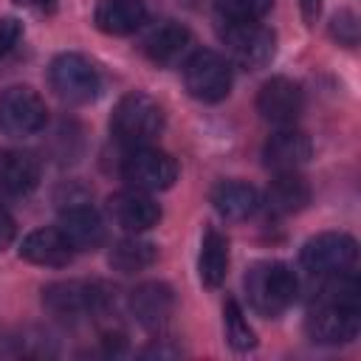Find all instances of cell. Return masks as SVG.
I'll return each instance as SVG.
<instances>
[{
    "instance_id": "21",
    "label": "cell",
    "mask_w": 361,
    "mask_h": 361,
    "mask_svg": "<svg viewBox=\"0 0 361 361\" xmlns=\"http://www.w3.org/2000/svg\"><path fill=\"white\" fill-rule=\"evenodd\" d=\"M310 200V186L299 172H276L265 192V203L276 214H293Z\"/></svg>"
},
{
    "instance_id": "5",
    "label": "cell",
    "mask_w": 361,
    "mask_h": 361,
    "mask_svg": "<svg viewBox=\"0 0 361 361\" xmlns=\"http://www.w3.org/2000/svg\"><path fill=\"white\" fill-rule=\"evenodd\" d=\"M121 178L130 189L161 192L178 180V164L172 155L155 147H133L121 161Z\"/></svg>"
},
{
    "instance_id": "10",
    "label": "cell",
    "mask_w": 361,
    "mask_h": 361,
    "mask_svg": "<svg viewBox=\"0 0 361 361\" xmlns=\"http://www.w3.org/2000/svg\"><path fill=\"white\" fill-rule=\"evenodd\" d=\"M223 42H226L228 56L240 68H248V71L265 68L276 51V37L262 23H226Z\"/></svg>"
},
{
    "instance_id": "22",
    "label": "cell",
    "mask_w": 361,
    "mask_h": 361,
    "mask_svg": "<svg viewBox=\"0 0 361 361\" xmlns=\"http://www.w3.org/2000/svg\"><path fill=\"white\" fill-rule=\"evenodd\" d=\"M197 271H200L203 285H209V288L223 285V279L228 274V240L217 228H206V234H203Z\"/></svg>"
},
{
    "instance_id": "14",
    "label": "cell",
    "mask_w": 361,
    "mask_h": 361,
    "mask_svg": "<svg viewBox=\"0 0 361 361\" xmlns=\"http://www.w3.org/2000/svg\"><path fill=\"white\" fill-rule=\"evenodd\" d=\"M313 152L310 138L302 130L279 127L262 147V161L274 172H296Z\"/></svg>"
},
{
    "instance_id": "9",
    "label": "cell",
    "mask_w": 361,
    "mask_h": 361,
    "mask_svg": "<svg viewBox=\"0 0 361 361\" xmlns=\"http://www.w3.org/2000/svg\"><path fill=\"white\" fill-rule=\"evenodd\" d=\"M45 118L48 110L37 90L25 85H14L0 93V133L11 138H25L39 133L45 127Z\"/></svg>"
},
{
    "instance_id": "29",
    "label": "cell",
    "mask_w": 361,
    "mask_h": 361,
    "mask_svg": "<svg viewBox=\"0 0 361 361\" xmlns=\"http://www.w3.org/2000/svg\"><path fill=\"white\" fill-rule=\"evenodd\" d=\"M299 6H302V14H305L307 23H313L322 11V0H299Z\"/></svg>"
},
{
    "instance_id": "18",
    "label": "cell",
    "mask_w": 361,
    "mask_h": 361,
    "mask_svg": "<svg viewBox=\"0 0 361 361\" xmlns=\"http://www.w3.org/2000/svg\"><path fill=\"white\" fill-rule=\"evenodd\" d=\"M20 257L34 262V265H45V268H62L71 262L73 248L65 243V237L59 234V228H37L31 231L23 245H20Z\"/></svg>"
},
{
    "instance_id": "11",
    "label": "cell",
    "mask_w": 361,
    "mask_h": 361,
    "mask_svg": "<svg viewBox=\"0 0 361 361\" xmlns=\"http://www.w3.org/2000/svg\"><path fill=\"white\" fill-rule=\"evenodd\" d=\"M302 107H305V96L299 85L285 76L268 79L257 93L259 116L276 127H293V121L302 116Z\"/></svg>"
},
{
    "instance_id": "20",
    "label": "cell",
    "mask_w": 361,
    "mask_h": 361,
    "mask_svg": "<svg viewBox=\"0 0 361 361\" xmlns=\"http://www.w3.org/2000/svg\"><path fill=\"white\" fill-rule=\"evenodd\" d=\"M212 203L217 209L220 217L226 220H248L257 214V209L262 206L259 192L251 183L243 180H223L220 186H214L212 192Z\"/></svg>"
},
{
    "instance_id": "26",
    "label": "cell",
    "mask_w": 361,
    "mask_h": 361,
    "mask_svg": "<svg viewBox=\"0 0 361 361\" xmlns=\"http://www.w3.org/2000/svg\"><path fill=\"white\" fill-rule=\"evenodd\" d=\"M330 31H333V37H336L338 42L355 45V42H358V17H355L353 11H338V14L333 17V23H330Z\"/></svg>"
},
{
    "instance_id": "3",
    "label": "cell",
    "mask_w": 361,
    "mask_h": 361,
    "mask_svg": "<svg viewBox=\"0 0 361 361\" xmlns=\"http://www.w3.org/2000/svg\"><path fill=\"white\" fill-rule=\"evenodd\" d=\"M42 305L62 319H79V316H102L110 307V293L99 282H54L42 290Z\"/></svg>"
},
{
    "instance_id": "28",
    "label": "cell",
    "mask_w": 361,
    "mask_h": 361,
    "mask_svg": "<svg viewBox=\"0 0 361 361\" xmlns=\"http://www.w3.org/2000/svg\"><path fill=\"white\" fill-rule=\"evenodd\" d=\"M14 234H17V228H14V217L0 206V251H3L6 245H11Z\"/></svg>"
},
{
    "instance_id": "30",
    "label": "cell",
    "mask_w": 361,
    "mask_h": 361,
    "mask_svg": "<svg viewBox=\"0 0 361 361\" xmlns=\"http://www.w3.org/2000/svg\"><path fill=\"white\" fill-rule=\"evenodd\" d=\"M17 6H23V8H34V11H48V8H54V3L56 0H14Z\"/></svg>"
},
{
    "instance_id": "23",
    "label": "cell",
    "mask_w": 361,
    "mask_h": 361,
    "mask_svg": "<svg viewBox=\"0 0 361 361\" xmlns=\"http://www.w3.org/2000/svg\"><path fill=\"white\" fill-rule=\"evenodd\" d=\"M158 257V248L141 237H127V240H118L110 251V265L118 271V274H135V271H144L155 262Z\"/></svg>"
},
{
    "instance_id": "27",
    "label": "cell",
    "mask_w": 361,
    "mask_h": 361,
    "mask_svg": "<svg viewBox=\"0 0 361 361\" xmlns=\"http://www.w3.org/2000/svg\"><path fill=\"white\" fill-rule=\"evenodd\" d=\"M23 37V23L17 17H0V59L14 51Z\"/></svg>"
},
{
    "instance_id": "13",
    "label": "cell",
    "mask_w": 361,
    "mask_h": 361,
    "mask_svg": "<svg viewBox=\"0 0 361 361\" xmlns=\"http://www.w3.org/2000/svg\"><path fill=\"white\" fill-rule=\"evenodd\" d=\"M141 48L158 65H178L186 62L192 54V34L186 25L175 20H161L144 34Z\"/></svg>"
},
{
    "instance_id": "15",
    "label": "cell",
    "mask_w": 361,
    "mask_h": 361,
    "mask_svg": "<svg viewBox=\"0 0 361 361\" xmlns=\"http://www.w3.org/2000/svg\"><path fill=\"white\" fill-rule=\"evenodd\" d=\"M59 234L65 237V243L76 251H93L104 243V223L99 217L96 209L90 206H68L59 220H56Z\"/></svg>"
},
{
    "instance_id": "7",
    "label": "cell",
    "mask_w": 361,
    "mask_h": 361,
    "mask_svg": "<svg viewBox=\"0 0 361 361\" xmlns=\"http://www.w3.org/2000/svg\"><path fill=\"white\" fill-rule=\"evenodd\" d=\"M183 85L200 102H220L231 90V65L214 51H195L183 62Z\"/></svg>"
},
{
    "instance_id": "24",
    "label": "cell",
    "mask_w": 361,
    "mask_h": 361,
    "mask_svg": "<svg viewBox=\"0 0 361 361\" xmlns=\"http://www.w3.org/2000/svg\"><path fill=\"white\" fill-rule=\"evenodd\" d=\"M271 6L274 0H214V11L223 23H259Z\"/></svg>"
},
{
    "instance_id": "2",
    "label": "cell",
    "mask_w": 361,
    "mask_h": 361,
    "mask_svg": "<svg viewBox=\"0 0 361 361\" xmlns=\"http://www.w3.org/2000/svg\"><path fill=\"white\" fill-rule=\"evenodd\" d=\"M110 130H113V138L118 144H124L127 149L147 147L164 130V110L147 93H138V90L135 93H127L113 107Z\"/></svg>"
},
{
    "instance_id": "6",
    "label": "cell",
    "mask_w": 361,
    "mask_h": 361,
    "mask_svg": "<svg viewBox=\"0 0 361 361\" xmlns=\"http://www.w3.org/2000/svg\"><path fill=\"white\" fill-rule=\"evenodd\" d=\"M361 327V305L324 302L313 299L305 330L316 344H347L358 336Z\"/></svg>"
},
{
    "instance_id": "16",
    "label": "cell",
    "mask_w": 361,
    "mask_h": 361,
    "mask_svg": "<svg viewBox=\"0 0 361 361\" xmlns=\"http://www.w3.org/2000/svg\"><path fill=\"white\" fill-rule=\"evenodd\" d=\"M172 290L164 282H144L141 288H135L130 293V310L135 316V322L147 330H158L166 324L169 313H172Z\"/></svg>"
},
{
    "instance_id": "8",
    "label": "cell",
    "mask_w": 361,
    "mask_h": 361,
    "mask_svg": "<svg viewBox=\"0 0 361 361\" xmlns=\"http://www.w3.org/2000/svg\"><path fill=\"white\" fill-rule=\"evenodd\" d=\"M358 257V245L350 234L344 231H324L310 237L302 245V268L313 276H330V274H341L350 271L355 265Z\"/></svg>"
},
{
    "instance_id": "19",
    "label": "cell",
    "mask_w": 361,
    "mask_h": 361,
    "mask_svg": "<svg viewBox=\"0 0 361 361\" xmlns=\"http://www.w3.org/2000/svg\"><path fill=\"white\" fill-rule=\"evenodd\" d=\"M39 183V161L23 149H0V192L25 195Z\"/></svg>"
},
{
    "instance_id": "1",
    "label": "cell",
    "mask_w": 361,
    "mask_h": 361,
    "mask_svg": "<svg viewBox=\"0 0 361 361\" xmlns=\"http://www.w3.org/2000/svg\"><path fill=\"white\" fill-rule=\"evenodd\" d=\"M296 293H299L296 274L285 262H257L245 274L248 305L265 319H276L279 313H285L293 305Z\"/></svg>"
},
{
    "instance_id": "25",
    "label": "cell",
    "mask_w": 361,
    "mask_h": 361,
    "mask_svg": "<svg viewBox=\"0 0 361 361\" xmlns=\"http://www.w3.org/2000/svg\"><path fill=\"white\" fill-rule=\"evenodd\" d=\"M223 316H226V338H228V344L234 350H251L257 344V338H254V330L243 319V310H240V305L234 299H226Z\"/></svg>"
},
{
    "instance_id": "12",
    "label": "cell",
    "mask_w": 361,
    "mask_h": 361,
    "mask_svg": "<svg viewBox=\"0 0 361 361\" xmlns=\"http://www.w3.org/2000/svg\"><path fill=\"white\" fill-rule=\"evenodd\" d=\"M107 214L113 217V223L130 234H141L147 228H152L161 220V209L158 203L149 197V192L141 189H121L107 200Z\"/></svg>"
},
{
    "instance_id": "17",
    "label": "cell",
    "mask_w": 361,
    "mask_h": 361,
    "mask_svg": "<svg viewBox=\"0 0 361 361\" xmlns=\"http://www.w3.org/2000/svg\"><path fill=\"white\" fill-rule=\"evenodd\" d=\"M147 20V6L144 0H99L93 23L99 31L113 34V37H124L133 34L144 25Z\"/></svg>"
},
{
    "instance_id": "4",
    "label": "cell",
    "mask_w": 361,
    "mask_h": 361,
    "mask_svg": "<svg viewBox=\"0 0 361 361\" xmlns=\"http://www.w3.org/2000/svg\"><path fill=\"white\" fill-rule=\"evenodd\" d=\"M48 82L56 96L71 104L93 102L102 90V76L96 65L82 54H59L48 68Z\"/></svg>"
}]
</instances>
